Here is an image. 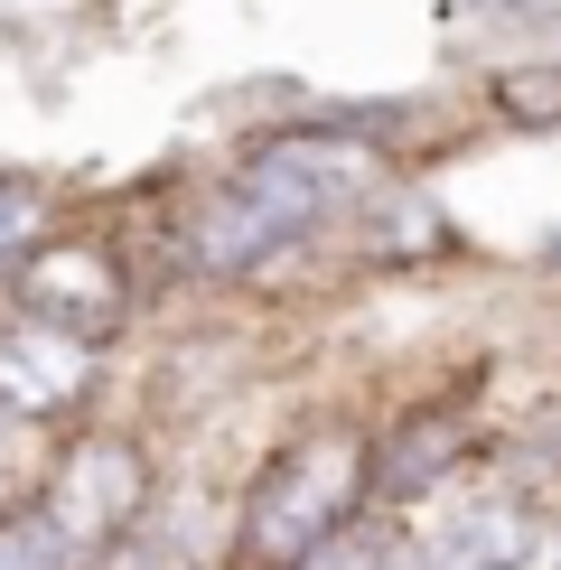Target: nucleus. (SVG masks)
Instances as JSON below:
<instances>
[{
  "label": "nucleus",
  "mask_w": 561,
  "mask_h": 570,
  "mask_svg": "<svg viewBox=\"0 0 561 570\" xmlns=\"http://www.w3.org/2000/svg\"><path fill=\"white\" fill-rule=\"evenodd\" d=\"M140 505H150V459H140L131 440H112V431H104V440H76V449L38 478V495H29L38 533L57 542L66 570H94L112 542L140 524Z\"/></svg>",
  "instance_id": "obj_1"
},
{
  "label": "nucleus",
  "mask_w": 561,
  "mask_h": 570,
  "mask_svg": "<svg viewBox=\"0 0 561 570\" xmlns=\"http://www.w3.org/2000/svg\"><path fill=\"white\" fill-rule=\"evenodd\" d=\"M356 487H365V449H356V440H299L291 459H272V478L253 487L244 542H253L272 570L309 561L318 542L356 514Z\"/></svg>",
  "instance_id": "obj_2"
},
{
  "label": "nucleus",
  "mask_w": 561,
  "mask_h": 570,
  "mask_svg": "<svg viewBox=\"0 0 561 570\" xmlns=\"http://www.w3.org/2000/svg\"><path fill=\"white\" fill-rule=\"evenodd\" d=\"M234 187L309 234L318 216H346V206H365L374 187H384V150L356 140V131H280L234 169Z\"/></svg>",
  "instance_id": "obj_3"
},
{
  "label": "nucleus",
  "mask_w": 561,
  "mask_h": 570,
  "mask_svg": "<svg viewBox=\"0 0 561 570\" xmlns=\"http://www.w3.org/2000/svg\"><path fill=\"white\" fill-rule=\"evenodd\" d=\"M421 570H552V514L524 487H459L421 514Z\"/></svg>",
  "instance_id": "obj_4"
},
{
  "label": "nucleus",
  "mask_w": 561,
  "mask_h": 570,
  "mask_svg": "<svg viewBox=\"0 0 561 570\" xmlns=\"http://www.w3.org/2000/svg\"><path fill=\"white\" fill-rule=\"evenodd\" d=\"M10 308L66 327V337H112V327H122V308H131V281H122V263H112L104 244L47 234L29 263L10 272Z\"/></svg>",
  "instance_id": "obj_5"
},
{
  "label": "nucleus",
  "mask_w": 561,
  "mask_h": 570,
  "mask_svg": "<svg viewBox=\"0 0 561 570\" xmlns=\"http://www.w3.org/2000/svg\"><path fill=\"white\" fill-rule=\"evenodd\" d=\"M94 337H66V327L29 318V308H0V421H47L76 412L94 393Z\"/></svg>",
  "instance_id": "obj_6"
},
{
  "label": "nucleus",
  "mask_w": 561,
  "mask_h": 570,
  "mask_svg": "<svg viewBox=\"0 0 561 570\" xmlns=\"http://www.w3.org/2000/svg\"><path fill=\"white\" fill-rule=\"evenodd\" d=\"M291 244H299V225H291V216H272V206H263V197H244V187L206 197V206H197V225H187V263L216 272V281L263 272L272 253H291Z\"/></svg>",
  "instance_id": "obj_7"
},
{
  "label": "nucleus",
  "mask_w": 561,
  "mask_h": 570,
  "mask_svg": "<svg viewBox=\"0 0 561 570\" xmlns=\"http://www.w3.org/2000/svg\"><path fill=\"white\" fill-rule=\"evenodd\" d=\"M57 234V197H47L38 178H19V169H0V281H10L29 253Z\"/></svg>",
  "instance_id": "obj_8"
},
{
  "label": "nucleus",
  "mask_w": 561,
  "mask_h": 570,
  "mask_svg": "<svg viewBox=\"0 0 561 570\" xmlns=\"http://www.w3.org/2000/svg\"><path fill=\"white\" fill-rule=\"evenodd\" d=\"M0 570H66V561H57V542L38 533V514H29V505H0Z\"/></svg>",
  "instance_id": "obj_9"
},
{
  "label": "nucleus",
  "mask_w": 561,
  "mask_h": 570,
  "mask_svg": "<svg viewBox=\"0 0 561 570\" xmlns=\"http://www.w3.org/2000/svg\"><path fill=\"white\" fill-rule=\"evenodd\" d=\"M356 570H421V552H412V542H403V552H365Z\"/></svg>",
  "instance_id": "obj_10"
},
{
  "label": "nucleus",
  "mask_w": 561,
  "mask_h": 570,
  "mask_svg": "<svg viewBox=\"0 0 561 570\" xmlns=\"http://www.w3.org/2000/svg\"><path fill=\"white\" fill-rule=\"evenodd\" d=\"M0 459H10V421H0Z\"/></svg>",
  "instance_id": "obj_11"
}]
</instances>
